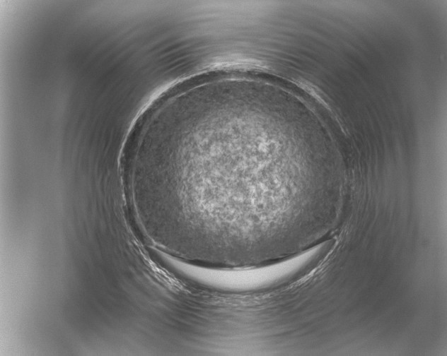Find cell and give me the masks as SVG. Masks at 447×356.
Returning a JSON list of instances; mask_svg holds the SVG:
<instances>
[{
  "label": "cell",
  "instance_id": "7a4b0ae2",
  "mask_svg": "<svg viewBox=\"0 0 447 356\" xmlns=\"http://www.w3.org/2000/svg\"><path fill=\"white\" fill-rule=\"evenodd\" d=\"M162 263L174 275L189 282L221 291L247 292L274 285L307 264L299 254L272 263L242 268H214L199 266L159 254Z\"/></svg>",
  "mask_w": 447,
  "mask_h": 356
},
{
  "label": "cell",
  "instance_id": "6da1fadb",
  "mask_svg": "<svg viewBox=\"0 0 447 356\" xmlns=\"http://www.w3.org/2000/svg\"><path fill=\"white\" fill-rule=\"evenodd\" d=\"M252 94L180 100L146 133L130 184L149 234L195 263L248 267L286 253L291 201L301 184L267 141V112Z\"/></svg>",
  "mask_w": 447,
  "mask_h": 356
}]
</instances>
